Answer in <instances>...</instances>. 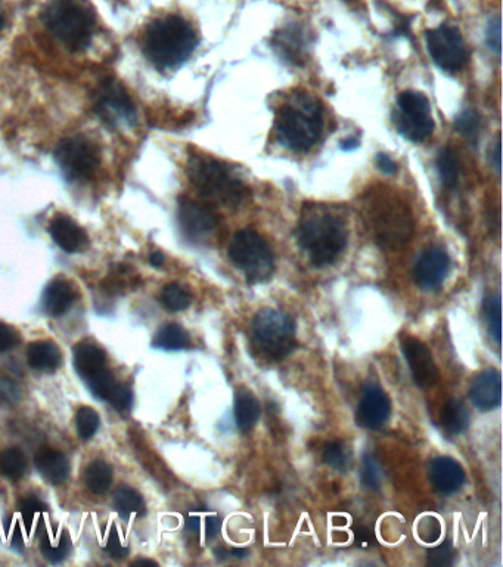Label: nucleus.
<instances>
[{"instance_id": "f03ea898", "label": "nucleus", "mask_w": 503, "mask_h": 567, "mask_svg": "<svg viewBox=\"0 0 503 567\" xmlns=\"http://www.w3.org/2000/svg\"><path fill=\"white\" fill-rule=\"evenodd\" d=\"M298 246L309 254L316 268L337 262L347 246L346 223L335 213L313 209L301 219L297 229Z\"/></svg>"}, {"instance_id": "bb28decb", "label": "nucleus", "mask_w": 503, "mask_h": 567, "mask_svg": "<svg viewBox=\"0 0 503 567\" xmlns=\"http://www.w3.org/2000/svg\"><path fill=\"white\" fill-rule=\"evenodd\" d=\"M85 485L93 495L107 494L113 483V467L105 461H92L85 470Z\"/></svg>"}, {"instance_id": "0eeeda50", "label": "nucleus", "mask_w": 503, "mask_h": 567, "mask_svg": "<svg viewBox=\"0 0 503 567\" xmlns=\"http://www.w3.org/2000/svg\"><path fill=\"white\" fill-rule=\"evenodd\" d=\"M251 334L260 352L273 361L287 358L296 349V325L285 312L262 309L251 322Z\"/></svg>"}, {"instance_id": "b1692460", "label": "nucleus", "mask_w": 503, "mask_h": 567, "mask_svg": "<svg viewBox=\"0 0 503 567\" xmlns=\"http://www.w3.org/2000/svg\"><path fill=\"white\" fill-rule=\"evenodd\" d=\"M27 362L33 370L40 373H52L58 370L62 362L60 347L49 340L33 342L27 347Z\"/></svg>"}, {"instance_id": "603ef678", "label": "nucleus", "mask_w": 503, "mask_h": 567, "mask_svg": "<svg viewBox=\"0 0 503 567\" xmlns=\"http://www.w3.org/2000/svg\"><path fill=\"white\" fill-rule=\"evenodd\" d=\"M149 263H151L154 268H160L164 263V254L161 252H154L149 256Z\"/></svg>"}, {"instance_id": "5fc2aeb1", "label": "nucleus", "mask_w": 503, "mask_h": 567, "mask_svg": "<svg viewBox=\"0 0 503 567\" xmlns=\"http://www.w3.org/2000/svg\"><path fill=\"white\" fill-rule=\"evenodd\" d=\"M186 528L192 532L200 531V519L198 517L191 516L188 520H186Z\"/></svg>"}, {"instance_id": "7c9ffc66", "label": "nucleus", "mask_w": 503, "mask_h": 567, "mask_svg": "<svg viewBox=\"0 0 503 567\" xmlns=\"http://www.w3.org/2000/svg\"><path fill=\"white\" fill-rule=\"evenodd\" d=\"M160 302L167 311H185L191 305L192 294L183 285L178 283L167 284L161 291Z\"/></svg>"}, {"instance_id": "4468645a", "label": "nucleus", "mask_w": 503, "mask_h": 567, "mask_svg": "<svg viewBox=\"0 0 503 567\" xmlns=\"http://www.w3.org/2000/svg\"><path fill=\"white\" fill-rule=\"evenodd\" d=\"M403 355L419 387H433L439 383L440 373L430 349L415 337L402 342Z\"/></svg>"}, {"instance_id": "20e7f679", "label": "nucleus", "mask_w": 503, "mask_h": 567, "mask_svg": "<svg viewBox=\"0 0 503 567\" xmlns=\"http://www.w3.org/2000/svg\"><path fill=\"white\" fill-rule=\"evenodd\" d=\"M188 176L192 187L211 203L238 207L248 197V188L241 179L216 158L195 154L188 161Z\"/></svg>"}, {"instance_id": "f8f14e48", "label": "nucleus", "mask_w": 503, "mask_h": 567, "mask_svg": "<svg viewBox=\"0 0 503 567\" xmlns=\"http://www.w3.org/2000/svg\"><path fill=\"white\" fill-rule=\"evenodd\" d=\"M96 114L116 130L136 125V108L123 85L116 80H105L95 96Z\"/></svg>"}, {"instance_id": "a18cd8bd", "label": "nucleus", "mask_w": 503, "mask_h": 567, "mask_svg": "<svg viewBox=\"0 0 503 567\" xmlns=\"http://www.w3.org/2000/svg\"><path fill=\"white\" fill-rule=\"evenodd\" d=\"M105 551L116 560L126 559L127 554H129V548L124 547L116 528L111 529L110 535H108Z\"/></svg>"}, {"instance_id": "2f4dec72", "label": "nucleus", "mask_w": 503, "mask_h": 567, "mask_svg": "<svg viewBox=\"0 0 503 567\" xmlns=\"http://www.w3.org/2000/svg\"><path fill=\"white\" fill-rule=\"evenodd\" d=\"M437 170L444 187L455 188L459 179V161L452 148H444L437 157Z\"/></svg>"}, {"instance_id": "a19ab883", "label": "nucleus", "mask_w": 503, "mask_h": 567, "mask_svg": "<svg viewBox=\"0 0 503 567\" xmlns=\"http://www.w3.org/2000/svg\"><path fill=\"white\" fill-rule=\"evenodd\" d=\"M486 42L490 51L495 52L496 57H501L502 52V20L499 15L493 17L487 24Z\"/></svg>"}, {"instance_id": "dca6fc26", "label": "nucleus", "mask_w": 503, "mask_h": 567, "mask_svg": "<svg viewBox=\"0 0 503 567\" xmlns=\"http://www.w3.org/2000/svg\"><path fill=\"white\" fill-rule=\"evenodd\" d=\"M391 402L387 393L381 387L368 386L363 390L362 399L356 411V421L360 427L375 430L384 426L390 417Z\"/></svg>"}, {"instance_id": "4c0bfd02", "label": "nucleus", "mask_w": 503, "mask_h": 567, "mask_svg": "<svg viewBox=\"0 0 503 567\" xmlns=\"http://www.w3.org/2000/svg\"><path fill=\"white\" fill-rule=\"evenodd\" d=\"M480 114L475 110H464L455 119V129L467 139H475L480 133Z\"/></svg>"}, {"instance_id": "c9c22d12", "label": "nucleus", "mask_w": 503, "mask_h": 567, "mask_svg": "<svg viewBox=\"0 0 503 567\" xmlns=\"http://www.w3.org/2000/svg\"><path fill=\"white\" fill-rule=\"evenodd\" d=\"M483 315L490 334L498 345H501V296H489L483 303Z\"/></svg>"}, {"instance_id": "473e14b6", "label": "nucleus", "mask_w": 503, "mask_h": 567, "mask_svg": "<svg viewBox=\"0 0 503 567\" xmlns=\"http://www.w3.org/2000/svg\"><path fill=\"white\" fill-rule=\"evenodd\" d=\"M114 508L121 517L144 513V500L135 489L121 488L114 494Z\"/></svg>"}, {"instance_id": "cd10ccee", "label": "nucleus", "mask_w": 503, "mask_h": 567, "mask_svg": "<svg viewBox=\"0 0 503 567\" xmlns=\"http://www.w3.org/2000/svg\"><path fill=\"white\" fill-rule=\"evenodd\" d=\"M152 346L163 350H183L191 346V339L185 328L179 324H167L158 331Z\"/></svg>"}, {"instance_id": "c85d7f7f", "label": "nucleus", "mask_w": 503, "mask_h": 567, "mask_svg": "<svg viewBox=\"0 0 503 567\" xmlns=\"http://www.w3.org/2000/svg\"><path fill=\"white\" fill-rule=\"evenodd\" d=\"M40 550H42L43 557L48 560L52 565H60L67 559L71 551V542L65 532L58 535H43L40 541Z\"/></svg>"}, {"instance_id": "1a4fd4ad", "label": "nucleus", "mask_w": 503, "mask_h": 567, "mask_svg": "<svg viewBox=\"0 0 503 567\" xmlns=\"http://www.w3.org/2000/svg\"><path fill=\"white\" fill-rule=\"evenodd\" d=\"M393 123L397 132L411 142H424L434 132L430 101L427 96L416 91H406L397 98V108L393 113Z\"/></svg>"}, {"instance_id": "4d7b16f0", "label": "nucleus", "mask_w": 503, "mask_h": 567, "mask_svg": "<svg viewBox=\"0 0 503 567\" xmlns=\"http://www.w3.org/2000/svg\"><path fill=\"white\" fill-rule=\"evenodd\" d=\"M133 565H151V566H157V563L152 562V560L139 559V560H135V562H133Z\"/></svg>"}, {"instance_id": "9b49d317", "label": "nucleus", "mask_w": 503, "mask_h": 567, "mask_svg": "<svg viewBox=\"0 0 503 567\" xmlns=\"http://www.w3.org/2000/svg\"><path fill=\"white\" fill-rule=\"evenodd\" d=\"M427 48L434 63L447 73H458L470 61V51L464 36L456 27L442 24L425 33Z\"/></svg>"}, {"instance_id": "a878e982", "label": "nucleus", "mask_w": 503, "mask_h": 567, "mask_svg": "<svg viewBox=\"0 0 503 567\" xmlns=\"http://www.w3.org/2000/svg\"><path fill=\"white\" fill-rule=\"evenodd\" d=\"M440 423L450 435H461L470 426V412L461 401L452 399L444 404L442 414H440Z\"/></svg>"}, {"instance_id": "72a5a7b5", "label": "nucleus", "mask_w": 503, "mask_h": 567, "mask_svg": "<svg viewBox=\"0 0 503 567\" xmlns=\"http://www.w3.org/2000/svg\"><path fill=\"white\" fill-rule=\"evenodd\" d=\"M322 460L325 464H328L332 469L337 470V472H346L352 463V454H350L349 448L340 441H332L326 443L324 452H322Z\"/></svg>"}, {"instance_id": "a211bd4d", "label": "nucleus", "mask_w": 503, "mask_h": 567, "mask_svg": "<svg viewBox=\"0 0 503 567\" xmlns=\"http://www.w3.org/2000/svg\"><path fill=\"white\" fill-rule=\"evenodd\" d=\"M428 473H430V480L434 488L446 495L458 492L467 479L461 464L449 457L434 458Z\"/></svg>"}, {"instance_id": "39448f33", "label": "nucleus", "mask_w": 503, "mask_h": 567, "mask_svg": "<svg viewBox=\"0 0 503 567\" xmlns=\"http://www.w3.org/2000/svg\"><path fill=\"white\" fill-rule=\"evenodd\" d=\"M366 219L378 243L385 247H399L411 240L414 219L405 201L391 192L381 191L366 200Z\"/></svg>"}, {"instance_id": "f257e3e1", "label": "nucleus", "mask_w": 503, "mask_h": 567, "mask_svg": "<svg viewBox=\"0 0 503 567\" xmlns=\"http://www.w3.org/2000/svg\"><path fill=\"white\" fill-rule=\"evenodd\" d=\"M197 45V30L179 15L154 21L142 40L145 57L160 71L176 70L185 64Z\"/></svg>"}, {"instance_id": "4be33fe9", "label": "nucleus", "mask_w": 503, "mask_h": 567, "mask_svg": "<svg viewBox=\"0 0 503 567\" xmlns=\"http://www.w3.org/2000/svg\"><path fill=\"white\" fill-rule=\"evenodd\" d=\"M272 45L288 63L297 65L304 63L307 49L306 37L300 29L288 27V29L281 30L273 37Z\"/></svg>"}, {"instance_id": "e433bc0d", "label": "nucleus", "mask_w": 503, "mask_h": 567, "mask_svg": "<svg viewBox=\"0 0 503 567\" xmlns=\"http://www.w3.org/2000/svg\"><path fill=\"white\" fill-rule=\"evenodd\" d=\"M99 426H101V418H99L98 412L93 410V408L82 407L77 411L76 427L80 439L89 441L98 432Z\"/></svg>"}, {"instance_id": "aec40b11", "label": "nucleus", "mask_w": 503, "mask_h": 567, "mask_svg": "<svg viewBox=\"0 0 503 567\" xmlns=\"http://www.w3.org/2000/svg\"><path fill=\"white\" fill-rule=\"evenodd\" d=\"M34 464H36L40 476L52 485H62L70 476V461L57 449H40L34 455Z\"/></svg>"}, {"instance_id": "6ab92c4d", "label": "nucleus", "mask_w": 503, "mask_h": 567, "mask_svg": "<svg viewBox=\"0 0 503 567\" xmlns=\"http://www.w3.org/2000/svg\"><path fill=\"white\" fill-rule=\"evenodd\" d=\"M49 232L60 249L67 253L82 252L88 247V234L68 216L58 215L52 219Z\"/></svg>"}, {"instance_id": "58836bf2", "label": "nucleus", "mask_w": 503, "mask_h": 567, "mask_svg": "<svg viewBox=\"0 0 503 567\" xmlns=\"http://www.w3.org/2000/svg\"><path fill=\"white\" fill-rule=\"evenodd\" d=\"M381 480H383V474H381L380 466H378L377 460L371 455H366L365 460H363V470H362V482L366 488L378 489L381 486Z\"/></svg>"}, {"instance_id": "f704fd0d", "label": "nucleus", "mask_w": 503, "mask_h": 567, "mask_svg": "<svg viewBox=\"0 0 503 567\" xmlns=\"http://www.w3.org/2000/svg\"><path fill=\"white\" fill-rule=\"evenodd\" d=\"M89 389L92 390L93 395L96 398L102 399V401L110 402L113 398L114 392H116L119 383H117L116 378H114L113 373L107 368L99 371V373L93 374L86 380Z\"/></svg>"}, {"instance_id": "13d9d810", "label": "nucleus", "mask_w": 503, "mask_h": 567, "mask_svg": "<svg viewBox=\"0 0 503 567\" xmlns=\"http://www.w3.org/2000/svg\"><path fill=\"white\" fill-rule=\"evenodd\" d=\"M3 27H5V14H3L2 8H0V32H2Z\"/></svg>"}, {"instance_id": "2eb2a0df", "label": "nucleus", "mask_w": 503, "mask_h": 567, "mask_svg": "<svg viewBox=\"0 0 503 567\" xmlns=\"http://www.w3.org/2000/svg\"><path fill=\"white\" fill-rule=\"evenodd\" d=\"M450 271V257L442 249H428L416 260L414 268L415 283L427 291L442 287Z\"/></svg>"}, {"instance_id": "c756f323", "label": "nucleus", "mask_w": 503, "mask_h": 567, "mask_svg": "<svg viewBox=\"0 0 503 567\" xmlns=\"http://www.w3.org/2000/svg\"><path fill=\"white\" fill-rule=\"evenodd\" d=\"M0 472L9 480L23 479L27 472L26 455L18 448H8L0 455Z\"/></svg>"}, {"instance_id": "8fccbe9b", "label": "nucleus", "mask_w": 503, "mask_h": 567, "mask_svg": "<svg viewBox=\"0 0 503 567\" xmlns=\"http://www.w3.org/2000/svg\"><path fill=\"white\" fill-rule=\"evenodd\" d=\"M206 529L208 538H214V536L219 535L220 529H222V519L217 516L208 517Z\"/></svg>"}, {"instance_id": "09e8293b", "label": "nucleus", "mask_w": 503, "mask_h": 567, "mask_svg": "<svg viewBox=\"0 0 503 567\" xmlns=\"http://www.w3.org/2000/svg\"><path fill=\"white\" fill-rule=\"evenodd\" d=\"M375 164L384 175H394L397 172L396 161L393 160L388 154L380 153L375 157Z\"/></svg>"}, {"instance_id": "f3484780", "label": "nucleus", "mask_w": 503, "mask_h": 567, "mask_svg": "<svg viewBox=\"0 0 503 567\" xmlns=\"http://www.w3.org/2000/svg\"><path fill=\"white\" fill-rule=\"evenodd\" d=\"M471 401L480 411H493L501 407L502 376L498 370H486L478 374L471 384Z\"/></svg>"}, {"instance_id": "c03bdc74", "label": "nucleus", "mask_w": 503, "mask_h": 567, "mask_svg": "<svg viewBox=\"0 0 503 567\" xmlns=\"http://www.w3.org/2000/svg\"><path fill=\"white\" fill-rule=\"evenodd\" d=\"M133 395L132 390L126 384H120L114 392L113 398L110 399V404L116 408L117 411L126 412L132 407Z\"/></svg>"}, {"instance_id": "423d86ee", "label": "nucleus", "mask_w": 503, "mask_h": 567, "mask_svg": "<svg viewBox=\"0 0 503 567\" xmlns=\"http://www.w3.org/2000/svg\"><path fill=\"white\" fill-rule=\"evenodd\" d=\"M49 33L70 51L85 49L95 33V15L79 0H55L43 12Z\"/></svg>"}, {"instance_id": "7ed1b4c3", "label": "nucleus", "mask_w": 503, "mask_h": 567, "mask_svg": "<svg viewBox=\"0 0 503 567\" xmlns=\"http://www.w3.org/2000/svg\"><path fill=\"white\" fill-rule=\"evenodd\" d=\"M324 130L321 105L307 94L296 95L276 113L275 132L288 150L306 153L315 147Z\"/></svg>"}, {"instance_id": "de8ad7c7", "label": "nucleus", "mask_w": 503, "mask_h": 567, "mask_svg": "<svg viewBox=\"0 0 503 567\" xmlns=\"http://www.w3.org/2000/svg\"><path fill=\"white\" fill-rule=\"evenodd\" d=\"M440 534H442V526H440L439 520L424 519V522L419 525V535L424 541L436 542L439 539Z\"/></svg>"}, {"instance_id": "864d4df0", "label": "nucleus", "mask_w": 503, "mask_h": 567, "mask_svg": "<svg viewBox=\"0 0 503 567\" xmlns=\"http://www.w3.org/2000/svg\"><path fill=\"white\" fill-rule=\"evenodd\" d=\"M360 142L357 139H346V141L341 142V150L353 151L359 148Z\"/></svg>"}, {"instance_id": "6e6d98bb", "label": "nucleus", "mask_w": 503, "mask_h": 567, "mask_svg": "<svg viewBox=\"0 0 503 567\" xmlns=\"http://www.w3.org/2000/svg\"><path fill=\"white\" fill-rule=\"evenodd\" d=\"M232 556L237 557V559H245L248 554V550H244V548H235L232 550Z\"/></svg>"}, {"instance_id": "393cba45", "label": "nucleus", "mask_w": 503, "mask_h": 567, "mask_svg": "<svg viewBox=\"0 0 503 567\" xmlns=\"http://www.w3.org/2000/svg\"><path fill=\"white\" fill-rule=\"evenodd\" d=\"M260 410L259 401L253 393L242 390L235 399V420H237L238 429L241 432H250L254 429L257 421H259Z\"/></svg>"}, {"instance_id": "49530a36", "label": "nucleus", "mask_w": 503, "mask_h": 567, "mask_svg": "<svg viewBox=\"0 0 503 567\" xmlns=\"http://www.w3.org/2000/svg\"><path fill=\"white\" fill-rule=\"evenodd\" d=\"M20 386L8 377L0 378V401L15 404L20 399Z\"/></svg>"}, {"instance_id": "9d476101", "label": "nucleus", "mask_w": 503, "mask_h": 567, "mask_svg": "<svg viewBox=\"0 0 503 567\" xmlns=\"http://www.w3.org/2000/svg\"><path fill=\"white\" fill-rule=\"evenodd\" d=\"M55 160L67 181H86L95 175L99 166V150L85 136L62 139L55 150Z\"/></svg>"}, {"instance_id": "6e6552de", "label": "nucleus", "mask_w": 503, "mask_h": 567, "mask_svg": "<svg viewBox=\"0 0 503 567\" xmlns=\"http://www.w3.org/2000/svg\"><path fill=\"white\" fill-rule=\"evenodd\" d=\"M228 256L251 284L265 283L275 271V257L269 244L251 229H242L232 237Z\"/></svg>"}, {"instance_id": "ddd939ff", "label": "nucleus", "mask_w": 503, "mask_h": 567, "mask_svg": "<svg viewBox=\"0 0 503 567\" xmlns=\"http://www.w3.org/2000/svg\"><path fill=\"white\" fill-rule=\"evenodd\" d=\"M178 219L183 234L195 241L207 238L219 223L210 207L191 198H180Z\"/></svg>"}, {"instance_id": "412c9836", "label": "nucleus", "mask_w": 503, "mask_h": 567, "mask_svg": "<svg viewBox=\"0 0 503 567\" xmlns=\"http://www.w3.org/2000/svg\"><path fill=\"white\" fill-rule=\"evenodd\" d=\"M74 300H76V290L73 284L64 278H57L46 287L43 308L48 315L61 316L71 308Z\"/></svg>"}, {"instance_id": "3c124183", "label": "nucleus", "mask_w": 503, "mask_h": 567, "mask_svg": "<svg viewBox=\"0 0 503 567\" xmlns=\"http://www.w3.org/2000/svg\"><path fill=\"white\" fill-rule=\"evenodd\" d=\"M501 154H502V145H501V136H498V141L495 144V150H493L492 157H493V166H495L496 172L498 175L501 176Z\"/></svg>"}, {"instance_id": "37998d69", "label": "nucleus", "mask_w": 503, "mask_h": 567, "mask_svg": "<svg viewBox=\"0 0 503 567\" xmlns=\"http://www.w3.org/2000/svg\"><path fill=\"white\" fill-rule=\"evenodd\" d=\"M20 511L23 514L24 519L27 522H31L37 514L42 513V511H46V504L42 503L39 498L34 497V495H27L21 500L20 503Z\"/></svg>"}, {"instance_id": "5701e85b", "label": "nucleus", "mask_w": 503, "mask_h": 567, "mask_svg": "<svg viewBox=\"0 0 503 567\" xmlns=\"http://www.w3.org/2000/svg\"><path fill=\"white\" fill-rule=\"evenodd\" d=\"M74 367L85 380L107 367L104 349L95 343L82 342L73 350Z\"/></svg>"}, {"instance_id": "ea45409f", "label": "nucleus", "mask_w": 503, "mask_h": 567, "mask_svg": "<svg viewBox=\"0 0 503 567\" xmlns=\"http://www.w3.org/2000/svg\"><path fill=\"white\" fill-rule=\"evenodd\" d=\"M427 562L430 566L447 567L455 562V550L449 542L428 550Z\"/></svg>"}, {"instance_id": "79ce46f5", "label": "nucleus", "mask_w": 503, "mask_h": 567, "mask_svg": "<svg viewBox=\"0 0 503 567\" xmlns=\"http://www.w3.org/2000/svg\"><path fill=\"white\" fill-rule=\"evenodd\" d=\"M21 336L11 325L0 322V353L8 352L20 345Z\"/></svg>"}]
</instances>
